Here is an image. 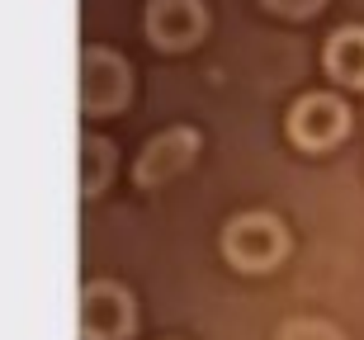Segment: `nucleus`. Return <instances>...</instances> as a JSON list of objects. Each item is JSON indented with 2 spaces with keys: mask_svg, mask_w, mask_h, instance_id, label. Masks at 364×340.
Listing matches in <instances>:
<instances>
[{
  "mask_svg": "<svg viewBox=\"0 0 364 340\" xmlns=\"http://www.w3.org/2000/svg\"><path fill=\"white\" fill-rule=\"evenodd\" d=\"M223 256L246 274H265L289 256V231L274 213H237L223 227Z\"/></svg>",
  "mask_w": 364,
  "mask_h": 340,
  "instance_id": "obj_1",
  "label": "nucleus"
},
{
  "mask_svg": "<svg viewBox=\"0 0 364 340\" xmlns=\"http://www.w3.org/2000/svg\"><path fill=\"white\" fill-rule=\"evenodd\" d=\"M133 95V67L114 48H85L81 53V109L90 119L119 114Z\"/></svg>",
  "mask_w": 364,
  "mask_h": 340,
  "instance_id": "obj_2",
  "label": "nucleus"
},
{
  "mask_svg": "<svg viewBox=\"0 0 364 340\" xmlns=\"http://www.w3.org/2000/svg\"><path fill=\"white\" fill-rule=\"evenodd\" d=\"M346 128H350V109L326 90H312L289 109V137L308 151H326L331 142L346 137Z\"/></svg>",
  "mask_w": 364,
  "mask_h": 340,
  "instance_id": "obj_3",
  "label": "nucleus"
},
{
  "mask_svg": "<svg viewBox=\"0 0 364 340\" xmlns=\"http://www.w3.org/2000/svg\"><path fill=\"white\" fill-rule=\"evenodd\" d=\"M133 293L119 284H85L81 288V340H123L133 336Z\"/></svg>",
  "mask_w": 364,
  "mask_h": 340,
  "instance_id": "obj_4",
  "label": "nucleus"
},
{
  "mask_svg": "<svg viewBox=\"0 0 364 340\" xmlns=\"http://www.w3.org/2000/svg\"><path fill=\"white\" fill-rule=\"evenodd\" d=\"M194 156H199V133L194 128H166V133H156L147 147L137 151L133 175L142 190H156L166 180H176L180 170H189Z\"/></svg>",
  "mask_w": 364,
  "mask_h": 340,
  "instance_id": "obj_5",
  "label": "nucleus"
},
{
  "mask_svg": "<svg viewBox=\"0 0 364 340\" xmlns=\"http://www.w3.org/2000/svg\"><path fill=\"white\" fill-rule=\"evenodd\" d=\"M208 33V10L199 0H151L147 5V38L166 53H185Z\"/></svg>",
  "mask_w": 364,
  "mask_h": 340,
  "instance_id": "obj_6",
  "label": "nucleus"
},
{
  "mask_svg": "<svg viewBox=\"0 0 364 340\" xmlns=\"http://www.w3.org/2000/svg\"><path fill=\"white\" fill-rule=\"evenodd\" d=\"M326 71L341 85H364V28L360 24L331 33V43H326Z\"/></svg>",
  "mask_w": 364,
  "mask_h": 340,
  "instance_id": "obj_7",
  "label": "nucleus"
},
{
  "mask_svg": "<svg viewBox=\"0 0 364 340\" xmlns=\"http://www.w3.org/2000/svg\"><path fill=\"white\" fill-rule=\"evenodd\" d=\"M109 170H114V147H109L105 137H85V147H81V190L100 194L109 185Z\"/></svg>",
  "mask_w": 364,
  "mask_h": 340,
  "instance_id": "obj_8",
  "label": "nucleus"
},
{
  "mask_svg": "<svg viewBox=\"0 0 364 340\" xmlns=\"http://www.w3.org/2000/svg\"><path fill=\"white\" fill-rule=\"evenodd\" d=\"M279 340H341V331L331 322H317V317H294V322H284Z\"/></svg>",
  "mask_w": 364,
  "mask_h": 340,
  "instance_id": "obj_9",
  "label": "nucleus"
},
{
  "mask_svg": "<svg viewBox=\"0 0 364 340\" xmlns=\"http://www.w3.org/2000/svg\"><path fill=\"white\" fill-rule=\"evenodd\" d=\"M270 10H279V14H294V19H303V14H317L326 5V0H265Z\"/></svg>",
  "mask_w": 364,
  "mask_h": 340,
  "instance_id": "obj_10",
  "label": "nucleus"
}]
</instances>
